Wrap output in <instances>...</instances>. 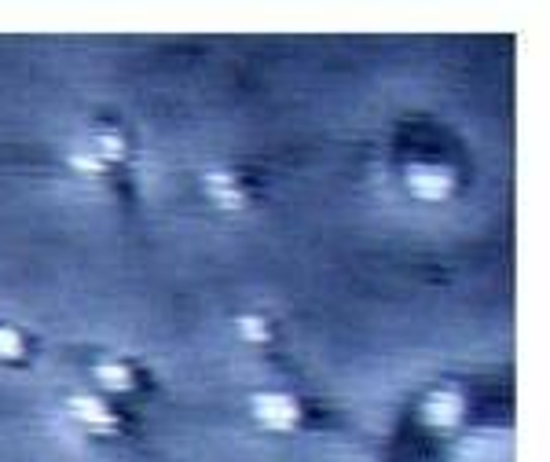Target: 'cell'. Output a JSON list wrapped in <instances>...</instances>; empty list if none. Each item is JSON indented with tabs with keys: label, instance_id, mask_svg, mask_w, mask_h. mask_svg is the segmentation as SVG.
Returning a JSON list of instances; mask_svg holds the SVG:
<instances>
[{
	"label": "cell",
	"instance_id": "6da1fadb",
	"mask_svg": "<svg viewBox=\"0 0 550 462\" xmlns=\"http://www.w3.org/2000/svg\"><path fill=\"white\" fill-rule=\"evenodd\" d=\"M404 183H408V191L415 199H422V202H444L455 191V173L448 166H437V162H415L404 173Z\"/></svg>",
	"mask_w": 550,
	"mask_h": 462
},
{
	"label": "cell",
	"instance_id": "7a4b0ae2",
	"mask_svg": "<svg viewBox=\"0 0 550 462\" xmlns=\"http://www.w3.org/2000/svg\"><path fill=\"white\" fill-rule=\"evenodd\" d=\"M250 411L254 418L264 426V429H275V434H283V429H294L297 418H301V404L290 396V393H254L250 396Z\"/></svg>",
	"mask_w": 550,
	"mask_h": 462
},
{
	"label": "cell",
	"instance_id": "3957f363",
	"mask_svg": "<svg viewBox=\"0 0 550 462\" xmlns=\"http://www.w3.org/2000/svg\"><path fill=\"white\" fill-rule=\"evenodd\" d=\"M463 415H466V400L451 385H441L422 400V422L430 429H455L463 422Z\"/></svg>",
	"mask_w": 550,
	"mask_h": 462
},
{
	"label": "cell",
	"instance_id": "277c9868",
	"mask_svg": "<svg viewBox=\"0 0 550 462\" xmlns=\"http://www.w3.org/2000/svg\"><path fill=\"white\" fill-rule=\"evenodd\" d=\"M67 411L74 422H81L85 429H92V434H114L117 429V415L114 408L107 404V400L92 396V393H77L67 400Z\"/></svg>",
	"mask_w": 550,
	"mask_h": 462
},
{
	"label": "cell",
	"instance_id": "5b68a950",
	"mask_svg": "<svg viewBox=\"0 0 550 462\" xmlns=\"http://www.w3.org/2000/svg\"><path fill=\"white\" fill-rule=\"evenodd\" d=\"M202 188H206V195L217 202V206H224V209H239L242 202H247V191L239 188V176L231 173V169H224V166H213V169H206V176H202Z\"/></svg>",
	"mask_w": 550,
	"mask_h": 462
},
{
	"label": "cell",
	"instance_id": "8992f818",
	"mask_svg": "<svg viewBox=\"0 0 550 462\" xmlns=\"http://www.w3.org/2000/svg\"><path fill=\"white\" fill-rule=\"evenodd\" d=\"M96 382L107 393H133L136 389V371L125 360H103V363H96Z\"/></svg>",
	"mask_w": 550,
	"mask_h": 462
},
{
	"label": "cell",
	"instance_id": "52a82bcc",
	"mask_svg": "<svg viewBox=\"0 0 550 462\" xmlns=\"http://www.w3.org/2000/svg\"><path fill=\"white\" fill-rule=\"evenodd\" d=\"M103 166H114L125 158V136L114 133V129H100L96 136H92V147H88Z\"/></svg>",
	"mask_w": 550,
	"mask_h": 462
},
{
	"label": "cell",
	"instance_id": "ba28073f",
	"mask_svg": "<svg viewBox=\"0 0 550 462\" xmlns=\"http://www.w3.org/2000/svg\"><path fill=\"white\" fill-rule=\"evenodd\" d=\"M235 330H239L242 342H250V345H261V342H268V337H271L268 320H264L261 312H242V316L235 320Z\"/></svg>",
	"mask_w": 550,
	"mask_h": 462
},
{
	"label": "cell",
	"instance_id": "9c48e42d",
	"mask_svg": "<svg viewBox=\"0 0 550 462\" xmlns=\"http://www.w3.org/2000/svg\"><path fill=\"white\" fill-rule=\"evenodd\" d=\"M26 356V334L12 323H0V360H22Z\"/></svg>",
	"mask_w": 550,
	"mask_h": 462
},
{
	"label": "cell",
	"instance_id": "30bf717a",
	"mask_svg": "<svg viewBox=\"0 0 550 462\" xmlns=\"http://www.w3.org/2000/svg\"><path fill=\"white\" fill-rule=\"evenodd\" d=\"M70 166H74L77 173H103V169H107L92 150H74V154H70Z\"/></svg>",
	"mask_w": 550,
	"mask_h": 462
}]
</instances>
